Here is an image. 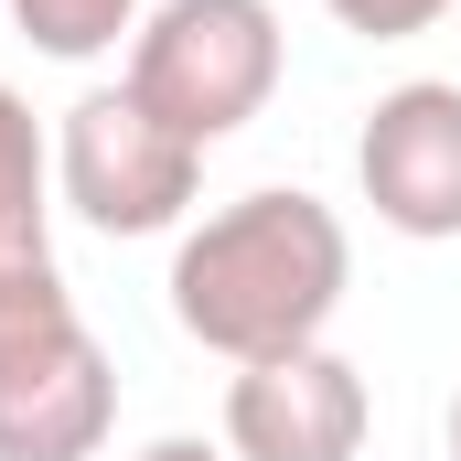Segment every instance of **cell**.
<instances>
[{
  "label": "cell",
  "mask_w": 461,
  "mask_h": 461,
  "mask_svg": "<svg viewBox=\"0 0 461 461\" xmlns=\"http://www.w3.org/2000/svg\"><path fill=\"white\" fill-rule=\"evenodd\" d=\"M11 258H54V140L0 86V268Z\"/></svg>",
  "instance_id": "7"
},
{
  "label": "cell",
  "mask_w": 461,
  "mask_h": 461,
  "mask_svg": "<svg viewBox=\"0 0 461 461\" xmlns=\"http://www.w3.org/2000/svg\"><path fill=\"white\" fill-rule=\"evenodd\" d=\"M118 429V365L86 333L54 258L0 268V461H97Z\"/></svg>",
  "instance_id": "2"
},
{
  "label": "cell",
  "mask_w": 461,
  "mask_h": 461,
  "mask_svg": "<svg viewBox=\"0 0 461 461\" xmlns=\"http://www.w3.org/2000/svg\"><path fill=\"white\" fill-rule=\"evenodd\" d=\"M204 194V150L150 118L129 86H86L54 129V204L86 215L97 236H172Z\"/></svg>",
  "instance_id": "4"
},
{
  "label": "cell",
  "mask_w": 461,
  "mask_h": 461,
  "mask_svg": "<svg viewBox=\"0 0 461 461\" xmlns=\"http://www.w3.org/2000/svg\"><path fill=\"white\" fill-rule=\"evenodd\" d=\"M344 32H365V43H419L429 22H451L461 0H322Z\"/></svg>",
  "instance_id": "9"
},
{
  "label": "cell",
  "mask_w": 461,
  "mask_h": 461,
  "mask_svg": "<svg viewBox=\"0 0 461 461\" xmlns=\"http://www.w3.org/2000/svg\"><path fill=\"white\" fill-rule=\"evenodd\" d=\"M11 22H22L32 54H54V65H97V54H118V43L140 32V0H11Z\"/></svg>",
  "instance_id": "8"
},
{
  "label": "cell",
  "mask_w": 461,
  "mask_h": 461,
  "mask_svg": "<svg viewBox=\"0 0 461 461\" xmlns=\"http://www.w3.org/2000/svg\"><path fill=\"white\" fill-rule=\"evenodd\" d=\"M365 429L375 397L333 344H290L226 375V461H354Z\"/></svg>",
  "instance_id": "5"
},
{
  "label": "cell",
  "mask_w": 461,
  "mask_h": 461,
  "mask_svg": "<svg viewBox=\"0 0 461 461\" xmlns=\"http://www.w3.org/2000/svg\"><path fill=\"white\" fill-rule=\"evenodd\" d=\"M140 461H226V440H194V429H161Z\"/></svg>",
  "instance_id": "10"
},
{
  "label": "cell",
  "mask_w": 461,
  "mask_h": 461,
  "mask_svg": "<svg viewBox=\"0 0 461 461\" xmlns=\"http://www.w3.org/2000/svg\"><path fill=\"white\" fill-rule=\"evenodd\" d=\"M354 183L375 204V226L440 247L461 236V86L451 76H408L386 86L354 129Z\"/></svg>",
  "instance_id": "6"
},
{
  "label": "cell",
  "mask_w": 461,
  "mask_h": 461,
  "mask_svg": "<svg viewBox=\"0 0 461 461\" xmlns=\"http://www.w3.org/2000/svg\"><path fill=\"white\" fill-rule=\"evenodd\" d=\"M451 461H461V397H451Z\"/></svg>",
  "instance_id": "11"
},
{
  "label": "cell",
  "mask_w": 461,
  "mask_h": 461,
  "mask_svg": "<svg viewBox=\"0 0 461 461\" xmlns=\"http://www.w3.org/2000/svg\"><path fill=\"white\" fill-rule=\"evenodd\" d=\"M172 322L226 365H258V354L322 344V322L344 312L354 290V236L322 194L301 183H258L215 204L204 226H183L172 247Z\"/></svg>",
  "instance_id": "1"
},
{
  "label": "cell",
  "mask_w": 461,
  "mask_h": 461,
  "mask_svg": "<svg viewBox=\"0 0 461 461\" xmlns=\"http://www.w3.org/2000/svg\"><path fill=\"white\" fill-rule=\"evenodd\" d=\"M279 65H290V32L268 0H161V11H140L118 86L150 118H172L194 150H215L279 97Z\"/></svg>",
  "instance_id": "3"
}]
</instances>
